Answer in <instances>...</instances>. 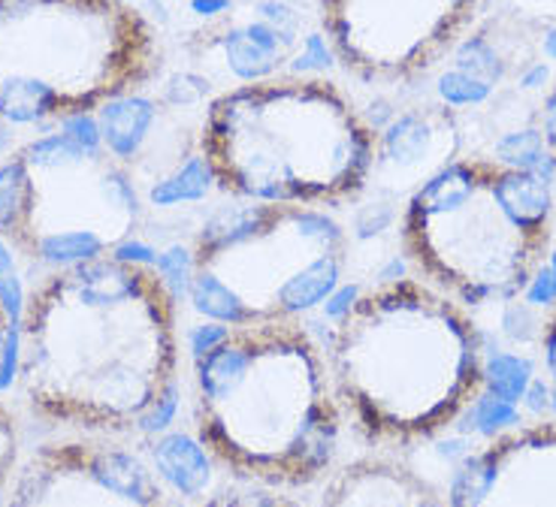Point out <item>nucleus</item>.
<instances>
[{"label": "nucleus", "mask_w": 556, "mask_h": 507, "mask_svg": "<svg viewBox=\"0 0 556 507\" xmlns=\"http://www.w3.org/2000/svg\"><path fill=\"white\" fill-rule=\"evenodd\" d=\"M176 369V296L152 263L106 254L55 269L30 290L18 386L42 420L130 432L167 402Z\"/></svg>", "instance_id": "obj_1"}, {"label": "nucleus", "mask_w": 556, "mask_h": 507, "mask_svg": "<svg viewBox=\"0 0 556 507\" xmlns=\"http://www.w3.org/2000/svg\"><path fill=\"white\" fill-rule=\"evenodd\" d=\"M345 420L369 444L432 439L481 398L484 339L463 302L417 278L357 293L324 347Z\"/></svg>", "instance_id": "obj_2"}, {"label": "nucleus", "mask_w": 556, "mask_h": 507, "mask_svg": "<svg viewBox=\"0 0 556 507\" xmlns=\"http://www.w3.org/2000/svg\"><path fill=\"white\" fill-rule=\"evenodd\" d=\"M197 439L239 480L312 486L333 468L345 414L300 320L227 327L194 357Z\"/></svg>", "instance_id": "obj_3"}, {"label": "nucleus", "mask_w": 556, "mask_h": 507, "mask_svg": "<svg viewBox=\"0 0 556 507\" xmlns=\"http://www.w3.org/2000/svg\"><path fill=\"white\" fill-rule=\"evenodd\" d=\"M376 134L320 76H269L208 103L200 154L222 191L249 203L336 206L363 191Z\"/></svg>", "instance_id": "obj_4"}, {"label": "nucleus", "mask_w": 556, "mask_h": 507, "mask_svg": "<svg viewBox=\"0 0 556 507\" xmlns=\"http://www.w3.org/2000/svg\"><path fill=\"white\" fill-rule=\"evenodd\" d=\"M400 233L432 288L469 305L515 300L551 251L554 191L535 169L454 161L412 193Z\"/></svg>", "instance_id": "obj_5"}, {"label": "nucleus", "mask_w": 556, "mask_h": 507, "mask_svg": "<svg viewBox=\"0 0 556 507\" xmlns=\"http://www.w3.org/2000/svg\"><path fill=\"white\" fill-rule=\"evenodd\" d=\"M161 67L149 18L127 0H0V122H76Z\"/></svg>", "instance_id": "obj_6"}, {"label": "nucleus", "mask_w": 556, "mask_h": 507, "mask_svg": "<svg viewBox=\"0 0 556 507\" xmlns=\"http://www.w3.org/2000/svg\"><path fill=\"white\" fill-rule=\"evenodd\" d=\"M345 266L348 239L333 215L254 203L200 233L188 300L197 315L224 327L300 320L333 296Z\"/></svg>", "instance_id": "obj_7"}, {"label": "nucleus", "mask_w": 556, "mask_h": 507, "mask_svg": "<svg viewBox=\"0 0 556 507\" xmlns=\"http://www.w3.org/2000/svg\"><path fill=\"white\" fill-rule=\"evenodd\" d=\"M139 220L134 176L91 134H49L0 164V239L28 261L52 269L98 261Z\"/></svg>", "instance_id": "obj_8"}, {"label": "nucleus", "mask_w": 556, "mask_h": 507, "mask_svg": "<svg viewBox=\"0 0 556 507\" xmlns=\"http://www.w3.org/2000/svg\"><path fill=\"white\" fill-rule=\"evenodd\" d=\"M478 0H320V28L361 83H408L445 55Z\"/></svg>", "instance_id": "obj_9"}, {"label": "nucleus", "mask_w": 556, "mask_h": 507, "mask_svg": "<svg viewBox=\"0 0 556 507\" xmlns=\"http://www.w3.org/2000/svg\"><path fill=\"white\" fill-rule=\"evenodd\" d=\"M3 507H169V498L137 451L106 439H64L22 459Z\"/></svg>", "instance_id": "obj_10"}, {"label": "nucleus", "mask_w": 556, "mask_h": 507, "mask_svg": "<svg viewBox=\"0 0 556 507\" xmlns=\"http://www.w3.org/2000/svg\"><path fill=\"white\" fill-rule=\"evenodd\" d=\"M447 507H556V423L520 426L469 453L451 478Z\"/></svg>", "instance_id": "obj_11"}, {"label": "nucleus", "mask_w": 556, "mask_h": 507, "mask_svg": "<svg viewBox=\"0 0 556 507\" xmlns=\"http://www.w3.org/2000/svg\"><path fill=\"white\" fill-rule=\"evenodd\" d=\"M320 507H447L412 468L384 456H363L327 480Z\"/></svg>", "instance_id": "obj_12"}, {"label": "nucleus", "mask_w": 556, "mask_h": 507, "mask_svg": "<svg viewBox=\"0 0 556 507\" xmlns=\"http://www.w3.org/2000/svg\"><path fill=\"white\" fill-rule=\"evenodd\" d=\"M200 507H303L293 502L291 495H285L276 486H264V483H249L239 480L233 486H224L208 498L206 505Z\"/></svg>", "instance_id": "obj_13"}, {"label": "nucleus", "mask_w": 556, "mask_h": 507, "mask_svg": "<svg viewBox=\"0 0 556 507\" xmlns=\"http://www.w3.org/2000/svg\"><path fill=\"white\" fill-rule=\"evenodd\" d=\"M18 466H22V432H18V420L0 402V507L7 505V495H10V486H13Z\"/></svg>", "instance_id": "obj_14"}, {"label": "nucleus", "mask_w": 556, "mask_h": 507, "mask_svg": "<svg viewBox=\"0 0 556 507\" xmlns=\"http://www.w3.org/2000/svg\"><path fill=\"white\" fill-rule=\"evenodd\" d=\"M542 359L544 369L551 375V384L556 390V308L554 315L547 317V324L542 327Z\"/></svg>", "instance_id": "obj_15"}, {"label": "nucleus", "mask_w": 556, "mask_h": 507, "mask_svg": "<svg viewBox=\"0 0 556 507\" xmlns=\"http://www.w3.org/2000/svg\"><path fill=\"white\" fill-rule=\"evenodd\" d=\"M542 139L547 142V149L554 151V157H556V85L551 88V94L544 97Z\"/></svg>", "instance_id": "obj_16"}, {"label": "nucleus", "mask_w": 556, "mask_h": 507, "mask_svg": "<svg viewBox=\"0 0 556 507\" xmlns=\"http://www.w3.org/2000/svg\"><path fill=\"white\" fill-rule=\"evenodd\" d=\"M10 335H13V327H10V312H7V302H3V296H0V371H3V366H7Z\"/></svg>", "instance_id": "obj_17"}]
</instances>
